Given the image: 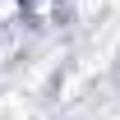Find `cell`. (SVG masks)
Here are the masks:
<instances>
[{"instance_id":"obj_1","label":"cell","mask_w":120,"mask_h":120,"mask_svg":"<svg viewBox=\"0 0 120 120\" xmlns=\"http://www.w3.org/2000/svg\"><path fill=\"white\" fill-rule=\"evenodd\" d=\"M0 120H32V111L19 92H0Z\"/></svg>"}]
</instances>
